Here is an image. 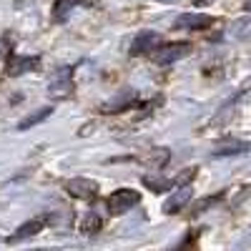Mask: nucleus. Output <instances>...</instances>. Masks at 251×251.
<instances>
[{
    "label": "nucleus",
    "mask_w": 251,
    "mask_h": 251,
    "mask_svg": "<svg viewBox=\"0 0 251 251\" xmlns=\"http://www.w3.org/2000/svg\"><path fill=\"white\" fill-rule=\"evenodd\" d=\"M138 203H141V194L136 191V188H118V191H113L106 201L108 214H113V216H121L126 211H131V208L138 206Z\"/></svg>",
    "instance_id": "1"
},
{
    "label": "nucleus",
    "mask_w": 251,
    "mask_h": 251,
    "mask_svg": "<svg viewBox=\"0 0 251 251\" xmlns=\"http://www.w3.org/2000/svg\"><path fill=\"white\" fill-rule=\"evenodd\" d=\"M188 53H191V43H183V40H178V43H166V46H158L156 53H153V60L158 63V66H171V63L186 58Z\"/></svg>",
    "instance_id": "2"
},
{
    "label": "nucleus",
    "mask_w": 251,
    "mask_h": 251,
    "mask_svg": "<svg viewBox=\"0 0 251 251\" xmlns=\"http://www.w3.org/2000/svg\"><path fill=\"white\" fill-rule=\"evenodd\" d=\"M66 191L73 196V199H83V201H91L98 196V183L93 178H86V176H78V178H71L66 181Z\"/></svg>",
    "instance_id": "3"
},
{
    "label": "nucleus",
    "mask_w": 251,
    "mask_h": 251,
    "mask_svg": "<svg viewBox=\"0 0 251 251\" xmlns=\"http://www.w3.org/2000/svg\"><path fill=\"white\" fill-rule=\"evenodd\" d=\"M48 88H50L53 96H71V91H73V68L71 66L58 68L48 80Z\"/></svg>",
    "instance_id": "4"
},
{
    "label": "nucleus",
    "mask_w": 251,
    "mask_h": 251,
    "mask_svg": "<svg viewBox=\"0 0 251 251\" xmlns=\"http://www.w3.org/2000/svg\"><path fill=\"white\" fill-rule=\"evenodd\" d=\"M211 23H214V18L206 13H183L174 20V28L176 30H203Z\"/></svg>",
    "instance_id": "5"
},
{
    "label": "nucleus",
    "mask_w": 251,
    "mask_h": 251,
    "mask_svg": "<svg viewBox=\"0 0 251 251\" xmlns=\"http://www.w3.org/2000/svg\"><path fill=\"white\" fill-rule=\"evenodd\" d=\"M40 66V58L38 55H10L8 60V66H5V73L10 78L15 75H23V73H30Z\"/></svg>",
    "instance_id": "6"
},
{
    "label": "nucleus",
    "mask_w": 251,
    "mask_h": 251,
    "mask_svg": "<svg viewBox=\"0 0 251 251\" xmlns=\"http://www.w3.org/2000/svg\"><path fill=\"white\" fill-rule=\"evenodd\" d=\"M161 33H156V30H143V33H138L136 38H133V43H131V53L133 55H143V53H151V50H156L158 46H161Z\"/></svg>",
    "instance_id": "7"
},
{
    "label": "nucleus",
    "mask_w": 251,
    "mask_h": 251,
    "mask_svg": "<svg viewBox=\"0 0 251 251\" xmlns=\"http://www.w3.org/2000/svg\"><path fill=\"white\" fill-rule=\"evenodd\" d=\"M251 151V143L249 141H241V138H228L224 143H219L214 149V158H226V156H241V153H249Z\"/></svg>",
    "instance_id": "8"
},
{
    "label": "nucleus",
    "mask_w": 251,
    "mask_h": 251,
    "mask_svg": "<svg viewBox=\"0 0 251 251\" xmlns=\"http://www.w3.org/2000/svg\"><path fill=\"white\" fill-rule=\"evenodd\" d=\"M191 196H194L191 186H181L178 191H174L169 199H166V203H163V214H178V211H183V206L191 201Z\"/></svg>",
    "instance_id": "9"
},
{
    "label": "nucleus",
    "mask_w": 251,
    "mask_h": 251,
    "mask_svg": "<svg viewBox=\"0 0 251 251\" xmlns=\"http://www.w3.org/2000/svg\"><path fill=\"white\" fill-rule=\"evenodd\" d=\"M43 226H46V221H43V219L25 221L23 226H18V228H15V234H13L8 241H10V244H18V241H23V239H33V236H38L40 231H43Z\"/></svg>",
    "instance_id": "10"
},
{
    "label": "nucleus",
    "mask_w": 251,
    "mask_h": 251,
    "mask_svg": "<svg viewBox=\"0 0 251 251\" xmlns=\"http://www.w3.org/2000/svg\"><path fill=\"white\" fill-rule=\"evenodd\" d=\"M50 113H53V108L50 106H43V108H35V111H30L23 121L18 123V131H30L33 126H38V123H43L46 118H50Z\"/></svg>",
    "instance_id": "11"
},
{
    "label": "nucleus",
    "mask_w": 251,
    "mask_h": 251,
    "mask_svg": "<svg viewBox=\"0 0 251 251\" xmlns=\"http://www.w3.org/2000/svg\"><path fill=\"white\" fill-rule=\"evenodd\" d=\"M133 98H136V96H133L131 91H126V96L118 93L113 100H108L106 106H103V113H118V111H123V108H128L131 103H133Z\"/></svg>",
    "instance_id": "12"
},
{
    "label": "nucleus",
    "mask_w": 251,
    "mask_h": 251,
    "mask_svg": "<svg viewBox=\"0 0 251 251\" xmlns=\"http://www.w3.org/2000/svg\"><path fill=\"white\" fill-rule=\"evenodd\" d=\"M83 0H55V5H53V20L55 23H60V20H68L71 10L75 5H80Z\"/></svg>",
    "instance_id": "13"
},
{
    "label": "nucleus",
    "mask_w": 251,
    "mask_h": 251,
    "mask_svg": "<svg viewBox=\"0 0 251 251\" xmlns=\"http://www.w3.org/2000/svg\"><path fill=\"white\" fill-rule=\"evenodd\" d=\"M100 228V216H98V208H93V211H88L86 221H83V231L86 234H96Z\"/></svg>",
    "instance_id": "14"
},
{
    "label": "nucleus",
    "mask_w": 251,
    "mask_h": 251,
    "mask_svg": "<svg viewBox=\"0 0 251 251\" xmlns=\"http://www.w3.org/2000/svg\"><path fill=\"white\" fill-rule=\"evenodd\" d=\"M143 183L151 188V191H156V194H161V191H169V188L174 186V181H163V178H151V176H146L143 178Z\"/></svg>",
    "instance_id": "15"
},
{
    "label": "nucleus",
    "mask_w": 251,
    "mask_h": 251,
    "mask_svg": "<svg viewBox=\"0 0 251 251\" xmlns=\"http://www.w3.org/2000/svg\"><path fill=\"white\" fill-rule=\"evenodd\" d=\"M224 199V194H216V196H208V199H203V201H199L196 206H194V214H203L206 208H211L214 203H219Z\"/></svg>",
    "instance_id": "16"
},
{
    "label": "nucleus",
    "mask_w": 251,
    "mask_h": 251,
    "mask_svg": "<svg viewBox=\"0 0 251 251\" xmlns=\"http://www.w3.org/2000/svg\"><path fill=\"white\" fill-rule=\"evenodd\" d=\"M249 91H251V78H246V80L241 83V86H239V91H236V96H234V100H239V98H241V96H246Z\"/></svg>",
    "instance_id": "17"
},
{
    "label": "nucleus",
    "mask_w": 251,
    "mask_h": 251,
    "mask_svg": "<svg viewBox=\"0 0 251 251\" xmlns=\"http://www.w3.org/2000/svg\"><path fill=\"white\" fill-rule=\"evenodd\" d=\"M214 0H194V5H211Z\"/></svg>",
    "instance_id": "18"
},
{
    "label": "nucleus",
    "mask_w": 251,
    "mask_h": 251,
    "mask_svg": "<svg viewBox=\"0 0 251 251\" xmlns=\"http://www.w3.org/2000/svg\"><path fill=\"white\" fill-rule=\"evenodd\" d=\"M244 10H251V0H246V3H244Z\"/></svg>",
    "instance_id": "19"
},
{
    "label": "nucleus",
    "mask_w": 251,
    "mask_h": 251,
    "mask_svg": "<svg viewBox=\"0 0 251 251\" xmlns=\"http://www.w3.org/2000/svg\"><path fill=\"white\" fill-rule=\"evenodd\" d=\"M158 3H174V0H158Z\"/></svg>",
    "instance_id": "20"
}]
</instances>
